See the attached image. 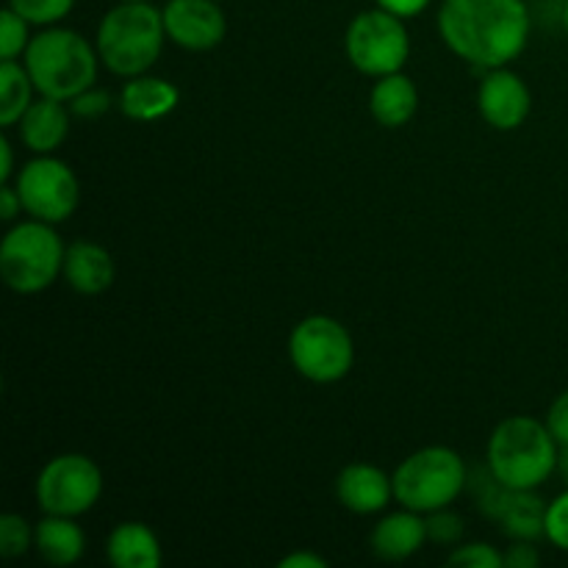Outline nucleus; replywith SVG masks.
<instances>
[{
    "label": "nucleus",
    "mask_w": 568,
    "mask_h": 568,
    "mask_svg": "<svg viewBox=\"0 0 568 568\" xmlns=\"http://www.w3.org/2000/svg\"><path fill=\"white\" fill-rule=\"evenodd\" d=\"M527 0H444L438 33L455 55L480 70L508 67L530 39Z\"/></svg>",
    "instance_id": "1"
},
{
    "label": "nucleus",
    "mask_w": 568,
    "mask_h": 568,
    "mask_svg": "<svg viewBox=\"0 0 568 568\" xmlns=\"http://www.w3.org/2000/svg\"><path fill=\"white\" fill-rule=\"evenodd\" d=\"M560 444L547 422L510 416L488 438V469L514 491L541 488L558 469Z\"/></svg>",
    "instance_id": "2"
},
{
    "label": "nucleus",
    "mask_w": 568,
    "mask_h": 568,
    "mask_svg": "<svg viewBox=\"0 0 568 568\" xmlns=\"http://www.w3.org/2000/svg\"><path fill=\"white\" fill-rule=\"evenodd\" d=\"M164 39L166 28L161 9H155L150 0H120L100 20L94 48L105 70L120 78H133L159 61Z\"/></svg>",
    "instance_id": "3"
},
{
    "label": "nucleus",
    "mask_w": 568,
    "mask_h": 568,
    "mask_svg": "<svg viewBox=\"0 0 568 568\" xmlns=\"http://www.w3.org/2000/svg\"><path fill=\"white\" fill-rule=\"evenodd\" d=\"M22 64L39 94L70 103L83 89L94 87L100 55L98 48L72 28L50 26L31 39Z\"/></svg>",
    "instance_id": "4"
},
{
    "label": "nucleus",
    "mask_w": 568,
    "mask_h": 568,
    "mask_svg": "<svg viewBox=\"0 0 568 568\" xmlns=\"http://www.w3.org/2000/svg\"><path fill=\"white\" fill-rule=\"evenodd\" d=\"M64 255L67 247L55 227L31 216L0 242V275L11 292L39 294L64 275Z\"/></svg>",
    "instance_id": "5"
},
{
    "label": "nucleus",
    "mask_w": 568,
    "mask_h": 568,
    "mask_svg": "<svg viewBox=\"0 0 568 568\" xmlns=\"http://www.w3.org/2000/svg\"><path fill=\"white\" fill-rule=\"evenodd\" d=\"M394 499L403 508L427 516L449 508L469 486L464 458L449 447H425L397 466L392 475Z\"/></svg>",
    "instance_id": "6"
},
{
    "label": "nucleus",
    "mask_w": 568,
    "mask_h": 568,
    "mask_svg": "<svg viewBox=\"0 0 568 568\" xmlns=\"http://www.w3.org/2000/svg\"><path fill=\"white\" fill-rule=\"evenodd\" d=\"M344 50L349 64L372 78L392 75L405 67L410 55V37L403 17L386 9H366L355 14V20L344 33Z\"/></svg>",
    "instance_id": "7"
},
{
    "label": "nucleus",
    "mask_w": 568,
    "mask_h": 568,
    "mask_svg": "<svg viewBox=\"0 0 568 568\" xmlns=\"http://www.w3.org/2000/svg\"><path fill=\"white\" fill-rule=\"evenodd\" d=\"M292 364L305 381L338 383L349 375L355 361V344L347 327L325 314L305 316L288 338Z\"/></svg>",
    "instance_id": "8"
},
{
    "label": "nucleus",
    "mask_w": 568,
    "mask_h": 568,
    "mask_svg": "<svg viewBox=\"0 0 568 568\" xmlns=\"http://www.w3.org/2000/svg\"><path fill=\"white\" fill-rule=\"evenodd\" d=\"M103 494V475L89 455H55L37 475L33 497L42 514L78 516L89 514Z\"/></svg>",
    "instance_id": "9"
},
{
    "label": "nucleus",
    "mask_w": 568,
    "mask_h": 568,
    "mask_svg": "<svg viewBox=\"0 0 568 568\" xmlns=\"http://www.w3.org/2000/svg\"><path fill=\"white\" fill-rule=\"evenodd\" d=\"M14 186L20 192L26 214H31L33 220L50 222V225L70 220L81 200L75 172L61 159H53V153L28 161L17 172Z\"/></svg>",
    "instance_id": "10"
},
{
    "label": "nucleus",
    "mask_w": 568,
    "mask_h": 568,
    "mask_svg": "<svg viewBox=\"0 0 568 568\" xmlns=\"http://www.w3.org/2000/svg\"><path fill=\"white\" fill-rule=\"evenodd\" d=\"M166 39L183 50H211L225 39L227 20L220 0H166Z\"/></svg>",
    "instance_id": "11"
},
{
    "label": "nucleus",
    "mask_w": 568,
    "mask_h": 568,
    "mask_svg": "<svg viewBox=\"0 0 568 568\" xmlns=\"http://www.w3.org/2000/svg\"><path fill=\"white\" fill-rule=\"evenodd\" d=\"M477 109L483 120L497 131H516L525 125L532 111L530 87L508 67L486 70V78L477 89Z\"/></svg>",
    "instance_id": "12"
},
{
    "label": "nucleus",
    "mask_w": 568,
    "mask_h": 568,
    "mask_svg": "<svg viewBox=\"0 0 568 568\" xmlns=\"http://www.w3.org/2000/svg\"><path fill=\"white\" fill-rule=\"evenodd\" d=\"M336 497L349 514H381L394 499V480L372 464H349L338 471Z\"/></svg>",
    "instance_id": "13"
},
{
    "label": "nucleus",
    "mask_w": 568,
    "mask_h": 568,
    "mask_svg": "<svg viewBox=\"0 0 568 568\" xmlns=\"http://www.w3.org/2000/svg\"><path fill=\"white\" fill-rule=\"evenodd\" d=\"M427 541V525L422 514L416 510H397L388 514L386 519L377 521V527L369 536L372 552L386 564H403V560L414 558Z\"/></svg>",
    "instance_id": "14"
},
{
    "label": "nucleus",
    "mask_w": 568,
    "mask_h": 568,
    "mask_svg": "<svg viewBox=\"0 0 568 568\" xmlns=\"http://www.w3.org/2000/svg\"><path fill=\"white\" fill-rule=\"evenodd\" d=\"M70 114L64 100L55 98H39L33 100L31 109L22 114L20 125V139L28 150H33L37 155H50L64 144L67 133H70Z\"/></svg>",
    "instance_id": "15"
},
{
    "label": "nucleus",
    "mask_w": 568,
    "mask_h": 568,
    "mask_svg": "<svg viewBox=\"0 0 568 568\" xmlns=\"http://www.w3.org/2000/svg\"><path fill=\"white\" fill-rule=\"evenodd\" d=\"M114 258H111V253L103 244L78 239V242H72L67 247L64 277L78 294H87V297L103 294L114 283Z\"/></svg>",
    "instance_id": "16"
},
{
    "label": "nucleus",
    "mask_w": 568,
    "mask_h": 568,
    "mask_svg": "<svg viewBox=\"0 0 568 568\" xmlns=\"http://www.w3.org/2000/svg\"><path fill=\"white\" fill-rule=\"evenodd\" d=\"M178 100H181V92H178L175 83L142 72V75L128 78V83L122 87L120 109L128 120L155 122L175 111Z\"/></svg>",
    "instance_id": "17"
},
{
    "label": "nucleus",
    "mask_w": 568,
    "mask_h": 568,
    "mask_svg": "<svg viewBox=\"0 0 568 568\" xmlns=\"http://www.w3.org/2000/svg\"><path fill=\"white\" fill-rule=\"evenodd\" d=\"M33 549L50 566H72L83 558L87 536L72 516L44 514L33 525Z\"/></svg>",
    "instance_id": "18"
},
{
    "label": "nucleus",
    "mask_w": 568,
    "mask_h": 568,
    "mask_svg": "<svg viewBox=\"0 0 568 568\" xmlns=\"http://www.w3.org/2000/svg\"><path fill=\"white\" fill-rule=\"evenodd\" d=\"M419 109V89L403 70L377 78L369 92V111L383 128L408 125Z\"/></svg>",
    "instance_id": "19"
},
{
    "label": "nucleus",
    "mask_w": 568,
    "mask_h": 568,
    "mask_svg": "<svg viewBox=\"0 0 568 568\" xmlns=\"http://www.w3.org/2000/svg\"><path fill=\"white\" fill-rule=\"evenodd\" d=\"M105 558L116 568H159L164 555H161L159 536L148 525L122 521L105 541Z\"/></svg>",
    "instance_id": "20"
},
{
    "label": "nucleus",
    "mask_w": 568,
    "mask_h": 568,
    "mask_svg": "<svg viewBox=\"0 0 568 568\" xmlns=\"http://www.w3.org/2000/svg\"><path fill=\"white\" fill-rule=\"evenodd\" d=\"M499 525H503L505 536L514 538V541H538V538H547V503L538 497L536 488H530V491H514Z\"/></svg>",
    "instance_id": "21"
},
{
    "label": "nucleus",
    "mask_w": 568,
    "mask_h": 568,
    "mask_svg": "<svg viewBox=\"0 0 568 568\" xmlns=\"http://www.w3.org/2000/svg\"><path fill=\"white\" fill-rule=\"evenodd\" d=\"M33 89L26 64H17V59L0 64V125L11 128L22 120L33 103Z\"/></svg>",
    "instance_id": "22"
},
{
    "label": "nucleus",
    "mask_w": 568,
    "mask_h": 568,
    "mask_svg": "<svg viewBox=\"0 0 568 568\" xmlns=\"http://www.w3.org/2000/svg\"><path fill=\"white\" fill-rule=\"evenodd\" d=\"M471 488H475L477 508L483 510V516H488V519H494V521L503 519L505 508H508L510 497H514V488H508L503 480H497L488 466L475 477Z\"/></svg>",
    "instance_id": "23"
},
{
    "label": "nucleus",
    "mask_w": 568,
    "mask_h": 568,
    "mask_svg": "<svg viewBox=\"0 0 568 568\" xmlns=\"http://www.w3.org/2000/svg\"><path fill=\"white\" fill-rule=\"evenodd\" d=\"M28 26H31V22H28L26 17L17 14L11 6H6V9L0 11V55H3V61L17 59L20 53H26V48L33 39L31 33H28Z\"/></svg>",
    "instance_id": "24"
},
{
    "label": "nucleus",
    "mask_w": 568,
    "mask_h": 568,
    "mask_svg": "<svg viewBox=\"0 0 568 568\" xmlns=\"http://www.w3.org/2000/svg\"><path fill=\"white\" fill-rule=\"evenodd\" d=\"M9 6L31 26L50 28L75 9V0H9Z\"/></svg>",
    "instance_id": "25"
},
{
    "label": "nucleus",
    "mask_w": 568,
    "mask_h": 568,
    "mask_svg": "<svg viewBox=\"0 0 568 568\" xmlns=\"http://www.w3.org/2000/svg\"><path fill=\"white\" fill-rule=\"evenodd\" d=\"M33 549V527L20 514L0 516V555L3 558H22Z\"/></svg>",
    "instance_id": "26"
},
{
    "label": "nucleus",
    "mask_w": 568,
    "mask_h": 568,
    "mask_svg": "<svg viewBox=\"0 0 568 568\" xmlns=\"http://www.w3.org/2000/svg\"><path fill=\"white\" fill-rule=\"evenodd\" d=\"M425 525H427V541L442 544V547H458L460 538H464V532H466L464 519H460V516L449 508L427 514Z\"/></svg>",
    "instance_id": "27"
},
{
    "label": "nucleus",
    "mask_w": 568,
    "mask_h": 568,
    "mask_svg": "<svg viewBox=\"0 0 568 568\" xmlns=\"http://www.w3.org/2000/svg\"><path fill=\"white\" fill-rule=\"evenodd\" d=\"M449 566L458 568H505V555L488 544H458L447 558Z\"/></svg>",
    "instance_id": "28"
},
{
    "label": "nucleus",
    "mask_w": 568,
    "mask_h": 568,
    "mask_svg": "<svg viewBox=\"0 0 568 568\" xmlns=\"http://www.w3.org/2000/svg\"><path fill=\"white\" fill-rule=\"evenodd\" d=\"M547 538L568 552V488L547 505Z\"/></svg>",
    "instance_id": "29"
},
{
    "label": "nucleus",
    "mask_w": 568,
    "mask_h": 568,
    "mask_svg": "<svg viewBox=\"0 0 568 568\" xmlns=\"http://www.w3.org/2000/svg\"><path fill=\"white\" fill-rule=\"evenodd\" d=\"M111 109V94L105 89L89 87L70 100V111L81 120H98Z\"/></svg>",
    "instance_id": "30"
},
{
    "label": "nucleus",
    "mask_w": 568,
    "mask_h": 568,
    "mask_svg": "<svg viewBox=\"0 0 568 568\" xmlns=\"http://www.w3.org/2000/svg\"><path fill=\"white\" fill-rule=\"evenodd\" d=\"M547 427H549V430H552V436L558 438L560 447H564V444H568V388H566L564 394H560L558 399H555L552 408H549Z\"/></svg>",
    "instance_id": "31"
},
{
    "label": "nucleus",
    "mask_w": 568,
    "mask_h": 568,
    "mask_svg": "<svg viewBox=\"0 0 568 568\" xmlns=\"http://www.w3.org/2000/svg\"><path fill=\"white\" fill-rule=\"evenodd\" d=\"M538 564H541V555L532 547V541H516L505 552V568H538Z\"/></svg>",
    "instance_id": "32"
},
{
    "label": "nucleus",
    "mask_w": 568,
    "mask_h": 568,
    "mask_svg": "<svg viewBox=\"0 0 568 568\" xmlns=\"http://www.w3.org/2000/svg\"><path fill=\"white\" fill-rule=\"evenodd\" d=\"M381 9L392 11V14L403 17V20H408V17H416L422 14V11L430 6V0H375Z\"/></svg>",
    "instance_id": "33"
},
{
    "label": "nucleus",
    "mask_w": 568,
    "mask_h": 568,
    "mask_svg": "<svg viewBox=\"0 0 568 568\" xmlns=\"http://www.w3.org/2000/svg\"><path fill=\"white\" fill-rule=\"evenodd\" d=\"M22 209V200H20V192H17V186H9V183H3V189H0V220L3 222H11L14 220Z\"/></svg>",
    "instance_id": "34"
},
{
    "label": "nucleus",
    "mask_w": 568,
    "mask_h": 568,
    "mask_svg": "<svg viewBox=\"0 0 568 568\" xmlns=\"http://www.w3.org/2000/svg\"><path fill=\"white\" fill-rule=\"evenodd\" d=\"M277 566L281 568H325L327 564L314 552H294V555H286V558H283Z\"/></svg>",
    "instance_id": "35"
},
{
    "label": "nucleus",
    "mask_w": 568,
    "mask_h": 568,
    "mask_svg": "<svg viewBox=\"0 0 568 568\" xmlns=\"http://www.w3.org/2000/svg\"><path fill=\"white\" fill-rule=\"evenodd\" d=\"M14 175V148L9 136H0V183H9Z\"/></svg>",
    "instance_id": "36"
},
{
    "label": "nucleus",
    "mask_w": 568,
    "mask_h": 568,
    "mask_svg": "<svg viewBox=\"0 0 568 568\" xmlns=\"http://www.w3.org/2000/svg\"><path fill=\"white\" fill-rule=\"evenodd\" d=\"M558 469H560V475H564V480L568 483V444H564V447H560V458H558Z\"/></svg>",
    "instance_id": "37"
},
{
    "label": "nucleus",
    "mask_w": 568,
    "mask_h": 568,
    "mask_svg": "<svg viewBox=\"0 0 568 568\" xmlns=\"http://www.w3.org/2000/svg\"><path fill=\"white\" fill-rule=\"evenodd\" d=\"M560 22H564L566 33H568V0L564 3V9H560Z\"/></svg>",
    "instance_id": "38"
},
{
    "label": "nucleus",
    "mask_w": 568,
    "mask_h": 568,
    "mask_svg": "<svg viewBox=\"0 0 568 568\" xmlns=\"http://www.w3.org/2000/svg\"><path fill=\"white\" fill-rule=\"evenodd\" d=\"M220 3H225V0H220Z\"/></svg>",
    "instance_id": "39"
},
{
    "label": "nucleus",
    "mask_w": 568,
    "mask_h": 568,
    "mask_svg": "<svg viewBox=\"0 0 568 568\" xmlns=\"http://www.w3.org/2000/svg\"><path fill=\"white\" fill-rule=\"evenodd\" d=\"M128 3H133V0H128Z\"/></svg>",
    "instance_id": "40"
}]
</instances>
